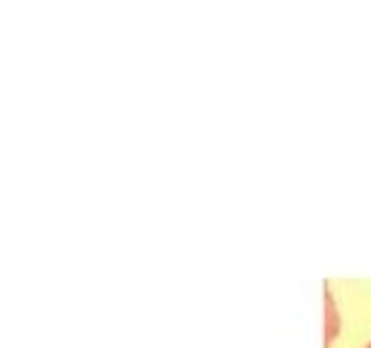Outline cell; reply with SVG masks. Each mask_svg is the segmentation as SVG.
<instances>
[{
	"label": "cell",
	"mask_w": 371,
	"mask_h": 348,
	"mask_svg": "<svg viewBox=\"0 0 371 348\" xmlns=\"http://www.w3.org/2000/svg\"><path fill=\"white\" fill-rule=\"evenodd\" d=\"M365 348H371V342H368V345H365Z\"/></svg>",
	"instance_id": "obj_1"
}]
</instances>
